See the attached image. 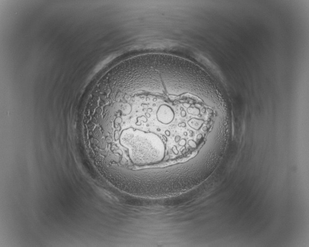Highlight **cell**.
<instances>
[{"instance_id": "cell-1", "label": "cell", "mask_w": 309, "mask_h": 247, "mask_svg": "<svg viewBox=\"0 0 309 247\" xmlns=\"http://www.w3.org/2000/svg\"><path fill=\"white\" fill-rule=\"evenodd\" d=\"M120 144L128 150L133 163L144 165L160 161L164 157L165 146L162 139L133 132H122Z\"/></svg>"}]
</instances>
